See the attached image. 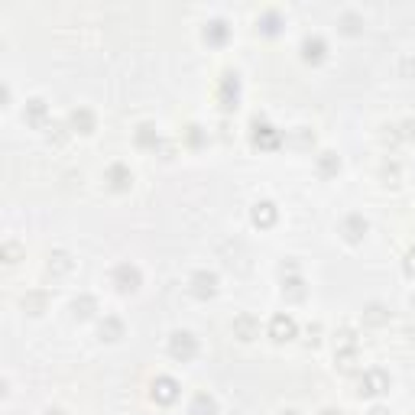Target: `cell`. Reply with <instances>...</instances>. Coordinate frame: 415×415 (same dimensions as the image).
Instances as JSON below:
<instances>
[{
	"instance_id": "obj_18",
	"label": "cell",
	"mask_w": 415,
	"mask_h": 415,
	"mask_svg": "<svg viewBox=\"0 0 415 415\" xmlns=\"http://www.w3.org/2000/svg\"><path fill=\"white\" fill-rule=\"evenodd\" d=\"M104 178H108V185L114 188V192H127V188L133 185V176H130V169H127V166H110Z\"/></svg>"
},
{
	"instance_id": "obj_28",
	"label": "cell",
	"mask_w": 415,
	"mask_h": 415,
	"mask_svg": "<svg viewBox=\"0 0 415 415\" xmlns=\"http://www.w3.org/2000/svg\"><path fill=\"white\" fill-rule=\"evenodd\" d=\"M338 26L347 33V36H357V33H360V26H363V20L354 13V10H347V13L338 16Z\"/></svg>"
},
{
	"instance_id": "obj_16",
	"label": "cell",
	"mask_w": 415,
	"mask_h": 415,
	"mask_svg": "<svg viewBox=\"0 0 415 415\" xmlns=\"http://www.w3.org/2000/svg\"><path fill=\"white\" fill-rule=\"evenodd\" d=\"M324 52H328V46H324L322 36H308L305 42H302V59L312 62V65H318V62L324 59Z\"/></svg>"
},
{
	"instance_id": "obj_23",
	"label": "cell",
	"mask_w": 415,
	"mask_h": 415,
	"mask_svg": "<svg viewBox=\"0 0 415 415\" xmlns=\"http://www.w3.org/2000/svg\"><path fill=\"white\" fill-rule=\"evenodd\" d=\"M227 23L224 20H208L205 23V42H211V46H221V42H227Z\"/></svg>"
},
{
	"instance_id": "obj_40",
	"label": "cell",
	"mask_w": 415,
	"mask_h": 415,
	"mask_svg": "<svg viewBox=\"0 0 415 415\" xmlns=\"http://www.w3.org/2000/svg\"><path fill=\"white\" fill-rule=\"evenodd\" d=\"M42 415H65V412H62V409H46Z\"/></svg>"
},
{
	"instance_id": "obj_8",
	"label": "cell",
	"mask_w": 415,
	"mask_h": 415,
	"mask_svg": "<svg viewBox=\"0 0 415 415\" xmlns=\"http://www.w3.org/2000/svg\"><path fill=\"white\" fill-rule=\"evenodd\" d=\"M370 224L363 221V215H347L344 221H341V234H344V240H351V244H360L363 237H367Z\"/></svg>"
},
{
	"instance_id": "obj_5",
	"label": "cell",
	"mask_w": 415,
	"mask_h": 415,
	"mask_svg": "<svg viewBox=\"0 0 415 415\" xmlns=\"http://www.w3.org/2000/svg\"><path fill=\"white\" fill-rule=\"evenodd\" d=\"M217 101H221L224 110H234L240 101V78L234 75V72H227V75L221 78V85H217Z\"/></svg>"
},
{
	"instance_id": "obj_10",
	"label": "cell",
	"mask_w": 415,
	"mask_h": 415,
	"mask_svg": "<svg viewBox=\"0 0 415 415\" xmlns=\"http://www.w3.org/2000/svg\"><path fill=\"white\" fill-rule=\"evenodd\" d=\"M46 269H49V276L62 279V276H69L72 269H75V260H72L69 250H52V254H49Z\"/></svg>"
},
{
	"instance_id": "obj_13",
	"label": "cell",
	"mask_w": 415,
	"mask_h": 415,
	"mask_svg": "<svg viewBox=\"0 0 415 415\" xmlns=\"http://www.w3.org/2000/svg\"><path fill=\"white\" fill-rule=\"evenodd\" d=\"M254 143L256 147H263V149H276L279 147V133L269 127V123H260L256 120L254 123Z\"/></svg>"
},
{
	"instance_id": "obj_32",
	"label": "cell",
	"mask_w": 415,
	"mask_h": 415,
	"mask_svg": "<svg viewBox=\"0 0 415 415\" xmlns=\"http://www.w3.org/2000/svg\"><path fill=\"white\" fill-rule=\"evenodd\" d=\"M20 254H23V250H20V244H13V240H7V244L0 246V256H4V263H16V260H20Z\"/></svg>"
},
{
	"instance_id": "obj_30",
	"label": "cell",
	"mask_w": 415,
	"mask_h": 415,
	"mask_svg": "<svg viewBox=\"0 0 415 415\" xmlns=\"http://www.w3.org/2000/svg\"><path fill=\"white\" fill-rule=\"evenodd\" d=\"M260 30L269 33V36H273V33H279V13H276V10H266V13L260 16Z\"/></svg>"
},
{
	"instance_id": "obj_27",
	"label": "cell",
	"mask_w": 415,
	"mask_h": 415,
	"mask_svg": "<svg viewBox=\"0 0 415 415\" xmlns=\"http://www.w3.org/2000/svg\"><path fill=\"white\" fill-rule=\"evenodd\" d=\"M318 172H322L324 178L338 176V172H341V159H338V153H322V156H318Z\"/></svg>"
},
{
	"instance_id": "obj_31",
	"label": "cell",
	"mask_w": 415,
	"mask_h": 415,
	"mask_svg": "<svg viewBox=\"0 0 415 415\" xmlns=\"http://www.w3.org/2000/svg\"><path fill=\"white\" fill-rule=\"evenodd\" d=\"M292 143H295V147H312V143H315V133L308 130V127H295V130H292Z\"/></svg>"
},
{
	"instance_id": "obj_21",
	"label": "cell",
	"mask_w": 415,
	"mask_h": 415,
	"mask_svg": "<svg viewBox=\"0 0 415 415\" xmlns=\"http://www.w3.org/2000/svg\"><path fill=\"white\" fill-rule=\"evenodd\" d=\"M94 312H98V299H94V295H78V299L72 302V315H75L78 322H88Z\"/></svg>"
},
{
	"instance_id": "obj_25",
	"label": "cell",
	"mask_w": 415,
	"mask_h": 415,
	"mask_svg": "<svg viewBox=\"0 0 415 415\" xmlns=\"http://www.w3.org/2000/svg\"><path fill=\"white\" fill-rule=\"evenodd\" d=\"M188 415H217V402L215 396H208V392H198L188 406Z\"/></svg>"
},
{
	"instance_id": "obj_12",
	"label": "cell",
	"mask_w": 415,
	"mask_h": 415,
	"mask_svg": "<svg viewBox=\"0 0 415 415\" xmlns=\"http://www.w3.org/2000/svg\"><path fill=\"white\" fill-rule=\"evenodd\" d=\"M250 221H254L256 227H273V224H276V205H273V201H256L254 211H250Z\"/></svg>"
},
{
	"instance_id": "obj_17",
	"label": "cell",
	"mask_w": 415,
	"mask_h": 415,
	"mask_svg": "<svg viewBox=\"0 0 415 415\" xmlns=\"http://www.w3.org/2000/svg\"><path fill=\"white\" fill-rule=\"evenodd\" d=\"M221 254H224V263H227L231 269H237V273H246V269H250V263H246V250L240 244H234V246L227 244Z\"/></svg>"
},
{
	"instance_id": "obj_29",
	"label": "cell",
	"mask_w": 415,
	"mask_h": 415,
	"mask_svg": "<svg viewBox=\"0 0 415 415\" xmlns=\"http://www.w3.org/2000/svg\"><path fill=\"white\" fill-rule=\"evenodd\" d=\"M46 140H49V143H55V147H62V143L69 140V127H65V123H49V127H46Z\"/></svg>"
},
{
	"instance_id": "obj_35",
	"label": "cell",
	"mask_w": 415,
	"mask_h": 415,
	"mask_svg": "<svg viewBox=\"0 0 415 415\" xmlns=\"http://www.w3.org/2000/svg\"><path fill=\"white\" fill-rule=\"evenodd\" d=\"M396 133H399V143H402V140H412L415 137V123L412 120H402L399 127H396Z\"/></svg>"
},
{
	"instance_id": "obj_2",
	"label": "cell",
	"mask_w": 415,
	"mask_h": 415,
	"mask_svg": "<svg viewBox=\"0 0 415 415\" xmlns=\"http://www.w3.org/2000/svg\"><path fill=\"white\" fill-rule=\"evenodd\" d=\"M110 283L117 285V292H137L143 285V273L133 263H117L114 273H110Z\"/></svg>"
},
{
	"instance_id": "obj_37",
	"label": "cell",
	"mask_w": 415,
	"mask_h": 415,
	"mask_svg": "<svg viewBox=\"0 0 415 415\" xmlns=\"http://www.w3.org/2000/svg\"><path fill=\"white\" fill-rule=\"evenodd\" d=\"M402 266H406V273H409V276H415V246H412V250L406 254V263H402Z\"/></svg>"
},
{
	"instance_id": "obj_3",
	"label": "cell",
	"mask_w": 415,
	"mask_h": 415,
	"mask_svg": "<svg viewBox=\"0 0 415 415\" xmlns=\"http://www.w3.org/2000/svg\"><path fill=\"white\" fill-rule=\"evenodd\" d=\"M390 373L386 370H380V367H373V370H367L360 377V396H383V392H390Z\"/></svg>"
},
{
	"instance_id": "obj_4",
	"label": "cell",
	"mask_w": 415,
	"mask_h": 415,
	"mask_svg": "<svg viewBox=\"0 0 415 415\" xmlns=\"http://www.w3.org/2000/svg\"><path fill=\"white\" fill-rule=\"evenodd\" d=\"M188 289H192L195 299H211V295L217 292V276L211 269H198V273H192V279H188Z\"/></svg>"
},
{
	"instance_id": "obj_7",
	"label": "cell",
	"mask_w": 415,
	"mask_h": 415,
	"mask_svg": "<svg viewBox=\"0 0 415 415\" xmlns=\"http://www.w3.org/2000/svg\"><path fill=\"white\" fill-rule=\"evenodd\" d=\"M231 331H234V338L237 341H254V338H260V322H256L250 312H240L237 318H234V324H231Z\"/></svg>"
},
{
	"instance_id": "obj_26",
	"label": "cell",
	"mask_w": 415,
	"mask_h": 415,
	"mask_svg": "<svg viewBox=\"0 0 415 415\" xmlns=\"http://www.w3.org/2000/svg\"><path fill=\"white\" fill-rule=\"evenodd\" d=\"M137 147H159V133H156L153 123H140L137 127Z\"/></svg>"
},
{
	"instance_id": "obj_14",
	"label": "cell",
	"mask_w": 415,
	"mask_h": 415,
	"mask_svg": "<svg viewBox=\"0 0 415 415\" xmlns=\"http://www.w3.org/2000/svg\"><path fill=\"white\" fill-rule=\"evenodd\" d=\"M94 123L98 120H94V114L88 108H75L69 114V127L72 130H78V133H94Z\"/></svg>"
},
{
	"instance_id": "obj_36",
	"label": "cell",
	"mask_w": 415,
	"mask_h": 415,
	"mask_svg": "<svg viewBox=\"0 0 415 415\" xmlns=\"http://www.w3.org/2000/svg\"><path fill=\"white\" fill-rule=\"evenodd\" d=\"M318 341H322V324H312V328H308V344L315 347Z\"/></svg>"
},
{
	"instance_id": "obj_20",
	"label": "cell",
	"mask_w": 415,
	"mask_h": 415,
	"mask_svg": "<svg viewBox=\"0 0 415 415\" xmlns=\"http://www.w3.org/2000/svg\"><path fill=\"white\" fill-rule=\"evenodd\" d=\"M98 334H101V341L114 344V341H120V338H123V322H120L117 315H108L104 322L98 324Z\"/></svg>"
},
{
	"instance_id": "obj_9",
	"label": "cell",
	"mask_w": 415,
	"mask_h": 415,
	"mask_svg": "<svg viewBox=\"0 0 415 415\" xmlns=\"http://www.w3.org/2000/svg\"><path fill=\"white\" fill-rule=\"evenodd\" d=\"M295 322L289 315H276L273 322H269V338L276 341V344H285V341H292L295 338Z\"/></svg>"
},
{
	"instance_id": "obj_41",
	"label": "cell",
	"mask_w": 415,
	"mask_h": 415,
	"mask_svg": "<svg viewBox=\"0 0 415 415\" xmlns=\"http://www.w3.org/2000/svg\"><path fill=\"white\" fill-rule=\"evenodd\" d=\"M279 415H299V412H292V409H285V412H279Z\"/></svg>"
},
{
	"instance_id": "obj_1",
	"label": "cell",
	"mask_w": 415,
	"mask_h": 415,
	"mask_svg": "<svg viewBox=\"0 0 415 415\" xmlns=\"http://www.w3.org/2000/svg\"><path fill=\"white\" fill-rule=\"evenodd\" d=\"M169 354L182 363L195 360V354H198V338H195L192 331H172L169 334Z\"/></svg>"
},
{
	"instance_id": "obj_39",
	"label": "cell",
	"mask_w": 415,
	"mask_h": 415,
	"mask_svg": "<svg viewBox=\"0 0 415 415\" xmlns=\"http://www.w3.org/2000/svg\"><path fill=\"white\" fill-rule=\"evenodd\" d=\"M318 415H344V412H341V409H322Z\"/></svg>"
},
{
	"instance_id": "obj_38",
	"label": "cell",
	"mask_w": 415,
	"mask_h": 415,
	"mask_svg": "<svg viewBox=\"0 0 415 415\" xmlns=\"http://www.w3.org/2000/svg\"><path fill=\"white\" fill-rule=\"evenodd\" d=\"M367 415H392V412H390V409H386V406H373Z\"/></svg>"
},
{
	"instance_id": "obj_24",
	"label": "cell",
	"mask_w": 415,
	"mask_h": 415,
	"mask_svg": "<svg viewBox=\"0 0 415 415\" xmlns=\"http://www.w3.org/2000/svg\"><path fill=\"white\" fill-rule=\"evenodd\" d=\"M49 305V295L46 292H26L23 302H20V308H23L26 315H42Z\"/></svg>"
},
{
	"instance_id": "obj_34",
	"label": "cell",
	"mask_w": 415,
	"mask_h": 415,
	"mask_svg": "<svg viewBox=\"0 0 415 415\" xmlns=\"http://www.w3.org/2000/svg\"><path fill=\"white\" fill-rule=\"evenodd\" d=\"M399 72H402V78H415V59H412V55H402Z\"/></svg>"
},
{
	"instance_id": "obj_15",
	"label": "cell",
	"mask_w": 415,
	"mask_h": 415,
	"mask_svg": "<svg viewBox=\"0 0 415 415\" xmlns=\"http://www.w3.org/2000/svg\"><path fill=\"white\" fill-rule=\"evenodd\" d=\"M386 322H390V308H386L383 302H370V305L363 308V324H370V328H383Z\"/></svg>"
},
{
	"instance_id": "obj_6",
	"label": "cell",
	"mask_w": 415,
	"mask_h": 415,
	"mask_svg": "<svg viewBox=\"0 0 415 415\" xmlns=\"http://www.w3.org/2000/svg\"><path fill=\"white\" fill-rule=\"evenodd\" d=\"M149 396H153L159 406H172V402L178 399V383L172 377H156L153 380V390H149Z\"/></svg>"
},
{
	"instance_id": "obj_19",
	"label": "cell",
	"mask_w": 415,
	"mask_h": 415,
	"mask_svg": "<svg viewBox=\"0 0 415 415\" xmlns=\"http://www.w3.org/2000/svg\"><path fill=\"white\" fill-rule=\"evenodd\" d=\"M305 279L295 273V276H283V295H285V302H302L305 299Z\"/></svg>"
},
{
	"instance_id": "obj_33",
	"label": "cell",
	"mask_w": 415,
	"mask_h": 415,
	"mask_svg": "<svg viewBox=\"0 0 415 415\" xmlns=\"http://www.w3.org/2000/svg\"><path fill=\"white\" fill-rule=\"evenodd\" d=\"M383 178H386V185H399V166H396V162H386Z\"/></svg>"
},
{
	"instance_id": "obj_42",
	"label": "cell",
	"mask_w": 415,
	"mask_h": 415,
	"mask_svg": "<svg viewBox=\"0 0 415 415\" xmlns=\"http://www.w3.org/2000/svg\"><path fill=\"white\" fill-rule=\"evenodd\" d=\"M412 312H415V295H412Z\"/></svg>"
},
{
	"instance_id": "obj_22",
	"label": "cell",
	"mask_w": 415,
	"mask_h": 415,
	"mask_svg": "<svg viewBox=\"0 0 415 415\" xmlns=\"http://www.w3.org/2000/svg\"><path fill=\"white\" fill-rule=\"evenodd\" d=\"M334 367L341 373H354L357 370V347H338L334 351Z\"/></svg>"
},
{
	"instance_id": "obj_11",
	"label": "cell",
	"mask_w": 415,
	"mask_h": 415,
	"mask_svg": "<svg viewBox=\"0 0 415 415\" xmlns=\"http://www.w3.org/2000/svg\"><path fill=\"white\" fill-rule=\"evenodd\" d=\"M46 114H49V104L42 98H30V101H26V110H23L26 123H33V127H49Z\"/></svg>"
}]
</instances>
